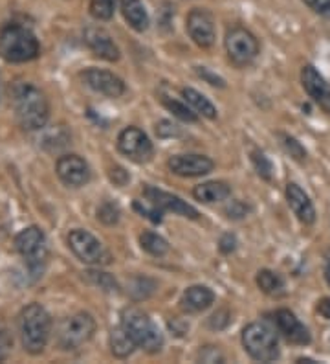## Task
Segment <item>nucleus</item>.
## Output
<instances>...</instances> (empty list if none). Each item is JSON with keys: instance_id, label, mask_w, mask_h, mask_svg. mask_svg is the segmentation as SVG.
I'll return each mask as SVG.
<instances>
[{"instance_id": "obj_1", "label": "nucleus", "mask_w": 330, "mask_h": 364, "mask_svg": "<svg viewBox=\"0 0 330 364\" xmlns=\"http://www.w3.org/2000/svg\"><path fill=\"white\" fill-rule=\"evenodd\" d=\"M15 114L22 129L39 131L43 129L50 116V107L44 94L30 83H17L11 89Z\"/></svg>"}, {"instance_id": "obj_2", "label": "nucleus", "mask_w": 330, "mask_h": 364, "mask_svg": "<svg viewBox=\"0 0 330 364\" xmlns=\"http://www.w3.org/2000/svg\"><path fill=\"white\" fill-rule=\"evenodd\" d=\"M18 331H21L22 346L31 355H39L48 344L52 333V318L40 304H30L18 316Z\"/></svg>"}, {"instance_id": "obj_3", "label": "nucleus", "mask_w": 330, "mask_h": 364, "mask_svg": "<svg viewBox=\"0 0 330 364\" xmlns=\"http://www.w3.org/2000/svg\"><path fill=\"white\" fill-rule=\"evenodd\" d=\"M39 41L28 28L8 24L0 30V58L8 63H26L39 55Z\"/></svg>"}, {"instance_id": "obj_4", "label": "nucleus", "mask_w": 330, "mask_h": 364, "mask_svg": "<svg viewBox=\"0 0 330 364\" xmlns=\"http://www.w3.org/2000/svg\"><path fill=\"white\" fill-rule=\"evenodd\" d=\"M121 326L125 328L128 337L134 341L136 348H141L149 353H156V351L162 350L163 337L160 333L158 326L141 311H136V309L125 311Z\"/></svg>"}, {"instance_id": "obj_5", "label": "nucleus", "mask_w": 330, "mask_h": 364, "mask_svg": "<svg viewBox=\"0 0 330 364\" xmlns=\"http://www.w3.org/2000/svg\"><path fill=\"white\" fill-rule=\"evenodd\" d=\"M242 346L251 355V359L259 363H272L279 359L277 337L268 326L253 322L242 331Z\"/></svg>"}, {"instance_id": "obj_6", "label": "nucleus", "mask_w": 330, "mask_h": 364, "mask_svg": "<svg viewBox=\"0 0 330 364\" xmlns=\"http://www.w3.org/2000/svg\"><path fill=\"white\" fill-rule=\"evenodd\" d=\"M96 331V320L88 313H77L62 320L57 329V344L65 351L79 350L94 337Z\"/></svg>"}, {"instance_id": "obj_7", "label": "nucleus", "mask_w": 330, "mask_h": 364, "mask_svg": "<svg viewBox=\"0 0 330 364\" xmlns=\"http://www.w3.org/2000/svg\"><path fill=\"white\" fill-rule=\"evenodd\" d=\"M68 245H70L72 252L88 265H109L112 262V256L103 247L101 241L87 230H81V228L72 230L68 234Z\"/></svg>"}, {"instance_id": "obj_8", "label": "nucleus", "mask_w": 330, "mask_h": 364, "mask_svg": "<svg viewBox=\"0 0 330 364\" xmlns=\"http://www.w3.org/2000/svg\"><path fill=\"white\" fill-rule=\"evenodd\" d=\"M226 50L233 65L246 67L259 55V41L246 28H233L226 36Z\"/></svg>"}, {"instance_id": "obj_9", "label": "nucleus", "mask_w": 330, "mask_h": 364, "mask_svg": "<svg viewBox=\"0 0 330 364\" xmlns=\"http://www.w3.org/2000/svg\"><path fill=\"white\" fill-rule=\"evenodd\" d=\"M15 249L26 259L30 269H39L46 258V237L37 227H28L15 237Z\"/></svg>"}, {"instance_id": "obj_10", "label": "nucleus", "mask_w": 330, "mask_h": 364, "mask_svg": "<svg viewBox=\"0 0 330 364\" xmlns=\"http://www.w3.org/2000/svg\"><path fill=\"white\" fill-rule=\"evenodd\" d=\"M118 149L123 153L127 159L134 160L138 164L147 162L153 156V142L145 133L138 127H127L119 133Z\"/></svg>"}, {"instance_id": "obj_11", "label": "nucleus", "mask_w": 330, "mask_h": 364, "mask_svg": "<svg viewBox=\"0 0 330 364\" xmlns=\"http://www.w3.org/2000/svg\"><path fill=\"white\" fill-rule=\"evenodd\" d=\"M187 31H189L191 39L194 41V45H198L200 48H211L215 43V23L206 9L197 8L187 15Z\"/></svg>"}, {"instance_id": "obj_12", "label": "nucleus", "mask_w": 330, "mask_h": 364, "mask_svg": "<svg viewBox=\"0 0 330 364\" xmlns=\"http://www.w3.org/2000/svg\"><path fill=\"white\" fill-rule=\"evenodd\" d=\"M143 196L147 197L150 205H154L156 208L165 210V212H172L176 215H182V218L187 219H198L197 208H193L191 205H187L185 200H182L180 197L172 196V193H167V191H162L158 188L147 186L143 190Z\"/></svg>"}, {"instance_id": "obj_13", "label": "nucleus", "mask_w": 330, "mask_h": 364, "mask_svg": "<svg viewBox=\"0 0 330 364\" xmlns=\"http://www.w3.org/2000/svg\"><path fill=\"white\" fill-rule=\"evenodd\" d=\"M57 175L66 186L81 188L90 181V168L81 156L65 155L57 160Z\"/></svg>"}, {"instance_id": "obj_14", "label": "nucleus", "mask_w": 330, "mask_h": 364, "mask_svg": "<svg viewBox=\"0 0 330 364\" xmlns=\"http://www.w3.org/2000/svg\"><path fill=\"white\" fill-rule=\"evenodd\" d=\"M301 81L308 96L321 107L326 114H330V85L326 83L325 77L312 65H307L301 70Z\"/></svg>"}, {"instance_id": "obj_15", "label": "nucleus", "mask_w": 330, "mask_h": 364, "mask_svg": "<svg viewBox=\"0 0 330 364\" xmlns=\"http://www.w3.org/2000/svg\"><path fill=\"white\" fill-rule=\"evenodd\" d=\"M83 80L90 89L103 94V96H109V98H119L125 92V83L112 72L88 68L87 72H83Z\"/></svg>"}, {"instance_id": "obj_16", "label": "nucleus", "mask_w": 330, "mask_h": 364, "mask_svg": "<svg viewBox=\"0 0 330 364\" xmlns=\"http://www.w3.org/2000/svg\"><path fill=\"white\" fill-rule=\"evenodd\" d=\"M167 164L178 177H202L213 171V160L204 155H176L169 159Z\"/></svg>"}, {"instance_id": "obj_17", "label": "nucleus", "mask_w": 330, "mask_h": 364, "mask_svg": "<svg viewBox=\"0 0 330 364\" xmlns=\"http://www.w3.org/2000/svg\"><path fill=\"white\" fill-rule=\"evenodd\" d=\"M275 326H277L279 333L292 344H308L310 342V333L299 322V318L288 309H279L273 316Z\"/></svg>"}, {"instance_id": "obj_18", "label": "nucleus", "mask_w": 330, "mask_h": 364, "mask_svg": "<svg viewBox=\"0 0 330 364\" xmlns=\"http://www.w3.org/2000/svg\"><path fill=\"white\" fill-rule=\"evenodd\" d=\"M84 43L88 45V48L96 53L97 58L105 59V61H118L119 59L118 46L114 45L112 37L103 28L88 26L84 30Z\"/></svg>"}, {"instance_id": "obj_19", "label": "nucleus", "mask_w": 330, "mask_h": 364, "mask_svg": "<svg viewBox=\"0 0 330 364\" xmlns=\"http://www.w3.org/2000/svg\"><path fill=\"white\" fill-rule=\"evenodd\" d=\"M286 199H288V205H290V208L294 210V213L301 223L312 225L316 221V210H314L312 200L308 199L307 193L294 182H290L286 186Z\"/></svg>"}, {"instance_id": "obj_20", "label": "nucleus", "mask_w": 330, "mask_h": 364, "mask_svg": "<svg viewBox=\"0 0 330 364\" xmlns=\"http://www.w3.org/2000/svg\"><path fill=\"white\" fill-rule=\"evenodd\" d=\"M215 302V294L209 287L204 285H193L182 296V307L189 313H200Z\"/></svg>"}, {"instance_id": "obj_21", "label": "nucleus", "mask_w": 330, "mask_h": 364, "mask_svg": "<svg viewBox=\"0 0 330 364\" xmlns=\"http://www.w3.org/2000/svg\"><path fill=\"white\" fill-rule=\"evenodd\" d=\"M119 8L132 30L145 31L149 28V15L141 0H119Z\"/></svg>"}, {"instance_id": "obj_22", "label": "nucleus", "mask_w": 330, "mask_h": 364, "mask_svg": "<svg viewBox=\"0 0 330 364\" xmlns=\"http://www.w3.org/2000/svg\"><path fill=\"white\" fill-rule=\"evenodd\" d=\"M229 193H231V188L226 184V182H204L200 186H197L193 190L194 199L200 200V203H219V200L228 199Z\"/></svg>"}, {"instance_id": "obj_23", "label": "nucleus", "mask_w": 330, "mask_h": 364, "mask_svg": "<svg viewBox=\"0 0 330 364\" xmlns=\"http://www.w3.org/2000/svg\"><path fill=\"white\" fill-rule=\"evenodd\" d=\"M134 348H136V344L128 337L123 326H119V328L110 331V350H112L116 357L125 359V357H128L134 351Z\"/></svg>"}, {"instance_id": "obj_24", "label": "nucleus", "mask_w": 330, "mask_h": 364, "mask_svg": "<svg viewBox=\"0 0 330 364\" xmlns=\"http://www.w3.org/2000/svg\"><path fill=\"white\" fill-rule=\"evenodd\" d=\"M182 96L185 98V102L191 103V105L194 107V111H197L198 114L206 116V118H209V120L216 118V109L213 107V103L204 96V94L197 92L194 89H184L182 90Z\"/></svg>"}, {"instance_id": "obj_25", "label": "nucleus", "mask_w": 330, "mask_h": 364, "mask_svg": "<svg viewBox=\"0 0 330 364\" xmlns=\"http://www.w3.org/2000/svg\"><path fill=\"white\" fill-rule=\"evenodd\" d=\"M257 285H259L263 293L279 294L285 289V280H282L277 272L264 269V271H259V274H257Z\"/></svg>"}, {"instance_id": "obj_26", "label": "nucleus", "mask_w": 330, "mask_h": 364, "mask_svg": "<svg viewBox=\"0 0 330 364\" xmlns=\"http://www.w3.org/2000/svg\"><path fill=\"white\" fill-rule=\"evenodd\" d=\"M141 249L149 252L150 256H163V254H167L169 245L167 241L163 240L162 235L154 234V232H143L140 237Z\"/></svg>"}, {"instance_id": "obj_27", "label": "nucleus", "mask_w": 330, "mask_h": 364, "mask_svg": "<svg viewBox=\"0 0 330 364\" xmlns=\"http://www.w3.org/2000/svg\"><path fill=\"white\" fill-rule=\"evenodd\" d=\"M116 0H90V15L96 21H110L114 17Z\"/></svg>"}, {"instance_id": "obj_28", "label": "nucleus", "mask_w": 330, "mask_h": 364, "mask_svg": "<svg viewBox=\"0 0 330 364\" xmlns=\"http://www.w3.org/2000/svg\"><path fill=\"white\" fill-rule=\"evenodd\" d=\"M162 103L165 107H167L169 111H171L172 114L176 116V118H180V120H184V122H197L198 120V116L194 114L193 111H191L189 107L184 105V103L176 102V100L167 98V96H163Z\"/></svg>"}, {"instance_id": "obj_29", "label": "nucleus", "mask_w": 330, "mask_h": 364, "mask_svg": "<svg viewBox=\"0 0 330 364\" xmlns=\"http://www.w3.org/2000/svg\"><path fill=\"white\" fill-rule=\"evenodd\" d=\"M84 278H87L90 284L99 285V287L105 289V291H116V289H118V284H116L114 278H112L110 274H106V272L88 271V272H84Z\"/></svg>"}, {"instance_id": "obj_30", "label": "nucleus", "mask_w": 330, "mask_h": 364, "mask_svg": "<svg viewBox=\"0 0 330 364\" xmlns=\"http://www.w3.org/2000/svg\"><path fill=\"white\" fill-rule=\"evenodd\" d=\"M251 160H253V166H255L257 173L260 175V178H264V181H270L273 175V166H272V162L268 160V156L260 151H253L251 153Z\"/></svg>"}, {"instance_id": "obj_31", "label": "nucleus", "mask_w": 330, "mask_h": 364, "mask_svg": "<svg viewBox=\"0 0 330 364\" xmlns=\"http://www.w3.org/2000/svg\"><path fill=\"white\" fill-rule=\"evenodd\" d=\"M281 140H282V146H285L286 151L290 153V156H294V159L299 160V162H303V160L307 159V151H304V147L301 146V144L297 142L295 138L282 134Z\"/></svg>"}, {"instance_id": "obj_32", "label": "nucleus", "mask_w": 330, "mask_h": 364, "mask_svg": "<svg viewBox=\"0 0 330 364\" xmlns=\"http://www.w3.org/2000/svg\"><path fill=\"white\" fill-rule=\"evenodd\" d=\"M97 219L105 223V225H116L119 219L118 206L112 205V203H105V205H101L99 206V210H97Z\"/></svg>"}, {"instance_id": "obj_33", "label": "nucleus", "mask_w": 330, "mask_h": 364, "mask_svg": "<svg viewBox=\"0 0 330 364\" xmlns=\"http://www.w3.org/2000/svg\"><path fill=\"white\" fill-rule=\"evenodd\" d=\"M134 210H136V212H140L141 215H147V218H149L153 223L162 221V213H160V208H156L154 205L147 206V205H141V200H136V203H134Z\"/></svg>"}, {"instance_id": "obj_34", "label": "nucleus", "mask_w": 330, "mask_h": 364, "mask_svg": "<svg viewBox=\"0 0 330 364\" xmlns=\"http://www.w3.org/2000/svg\"><path fill=\"white\" fill-rule=\"evenodd\" d=\"M303 2L312 9L314 14L330 18V0H303Z\"/></svg>"}, {"instance_id": "obj_35", "label": "nucleus", "mask_w": 330, "mask_h": 364, "mask_svg": "<svg viewBox=\"0 0 330 364\" xmlns=\"http://www.w3.org/2000/svg\"><path fill=\"white\" fill-rule=\"evenodd\" d=\"M248 212H250V208H248L244 203H241V200H231V203L226 206V213H228L229 219H242Z\"/></svg>"}, {"instance_id": "obj_36", "label": "nucleus", "mask_w": 330, "mask_h": 364, "mask_svg": "<svg viewBox=\"0 0 330 364\" xmlns=\"http://www.w3.org/2000/svg\"><path fill=\"white\" fill-rule=\"evenodd\" d=\"M197 74L200 77H202V80H206L209 85H213V87H220V89H224V87H226L224 80L216 76V74H213V72H209V70H207V68L198 67L197 68Z\"/></svg>"}, {"instance_id": "obj_37", "label": "nucleus", "mask_w": 330, "mask_h": 364, "mask_svg": "<svg viewBox=\"0 0 330 364\" xmlns=\"http://www.w3.org/2000/svg\"><path fill=\"white\" fill-rule=\"evenodd\" d=\"M11 344H13V341H11V337L8 335V329H4L0 326V363L9 355Z\"/></svg>"}, {"instance_id": "obj_38", "label": "nucleus", "mask_w": 330, "mask_h": 364, "mask_svg": "<svg viewBox=\"0 0 330 364\" xmlns=\"http://www.w3.org/2000/svg\"><path fill=\"white\" fill-rule=\"evenodd\" d=\"M235 249H237V240L233 234H224L220 237V252L231 254Z\"/></svg>"}, {"instance_id": "obj_39", "label": "nucleus", "mask_w": 330, "mask_h": 364, "mask_svg": "<svg viewBox=\"0 0 330 364\" xmlns=\"http://www.w3.org/2000/svg\"><path fill=\"white\" fill-rule=\"evenodd\" d=\"M200 360H204V363H222V360H224V357L220 355L215 348L207 346L200 351Z\"/></svg>"}, {"instance_id": "obj_40", "label": "nucleus", "mask_w": 330, "mask_h": 364, "mask_svg": "<svg viewBox=\"0 0 330 364\" xmlns=\"http://www.w3.org/2000/svg\"><path fill=\"white\" fill-rule=\"evenodd\" d=\"M156 133L162 138L175 136V134H178V129H176V125L169 124V122H160V125H156Z\"/></svg>"}, {"instance_id": "obj_41", "label": "nucleus", "mask_w": 330, "mask_h": 364, "mask_svg": "<svg viewBox=\"0 0 330 364\" xmlns=\"http://www.w3.org/2000/svg\"><path fill=\"white\" fill-rule=\"evenodd\" d=\"M224 316H229L228 311L215 313V315L211 316V320H209V326H211V328H215V329L226 328V326L229 324V318H224Z\"/></svg>"}, {"instance_id": "obj_42", "label": "nucleus", "mask_w": 330, "mask_h": 364, "mask_svg": "<svg viewBox=\"0 0 330 364\" xmlns=\"http://www.w3.org/2000/svg\"><path fill=\"white\" fill-rule=\"evenodd\" d=\"M110 178H112L118 186H123L125 182L128 181V175L123 168H114L110 169Z\"/></svg>"}, {"instance_id": "obj_43", "label": "nucleus", "mask_w": 330, "mask_h": 364, "mask_svg": "<svg viewBox=\"0 0 330 364\" xmlns=\"http://www.w3.org/2000/svg\"><path fill=\"white\" fill-rule=\"evenodd\" d=\"M317 313H319L323 318L330 320V298H323L321 302L317 304Z\"/></svg>"}, {"instance_id": "obj_44", "label": "nucleus", "mask_w": 330, "mask_h": 364, "mask_svg": "<svg viewBox=\"0 0 330 364\" xmlns=\"http://www.w3.org/2000/svg\"><path fill=\"white\" fill-rule=\"evenodd\" d=\"M325 278L330 285V250L326 252V256H325Z\"/></svg>"}]
</instances>
